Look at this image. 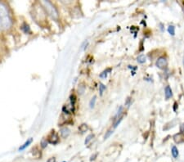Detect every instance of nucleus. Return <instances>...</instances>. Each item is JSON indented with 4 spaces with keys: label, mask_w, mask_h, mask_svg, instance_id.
Wrapping results in <instances>:
<instances>
[{
    "label": "nucleus",
    "mask_w": 184,
    "mask_h": 162,
    "mask_svg": "<svg viewBox=\"0 0 184 162\" xmlns=\"http://www.w3.org/2000/svg\"><path fill=\"white\" fill-rule=\"evenodd\" d=\"M12 25V19L7 5L0 2V30H8Z\"/></svg>",
    "instance_id": "obj_1"
},
{
    "label": "nucleus",
    "mask_w": 184,
    "mask_h": 162,
    "mask_svg": "<svg viewBox=\"0 0 184 162\" xmlns=\"http://www.w3.org/2000/svg\"><path fill=\"white\" fill-rule=\"evenodd\" d=\"M40 4L50 17H52L53 19L58 18V12H57L56 7H54V5L51 2H49V1H42Z\"/></svg>",
    "instance_id": "obj_2"
},
{
    "label": "nucleus",
    "mask_w": 184,
    "mask_h": 162,
    "mask_svg": "<svg viewBox=\"0 0 184 162\" xmlns=\"http://www.w3.org/2000/svg\"><path fill=\"white\" fill-rule=\"evenodd\" d=\"M167 60L165 57H164V56H160L158 58V60L156 61V67L159 68V69H165V67H167Z\"/></svg>",
    "instance_id": "obj_3"
},
{
    "label": "nucleus",
    "mask_w": 184,
    "mask_h": 162,
    "mask_svg": "<svg viewBox=\"0 0 184 162\" xmlns=\"http://www.w3.org/2000/svg\"><path fill=\"white\" fill-rule=\"evenodd\" d=\"M48 142L52 144H57V142H59V137L57 136V134L53 131V133L50 134L49 137H48Z\"/></svg>",
    "instance_id": "obj_4"
},
{
    "label": "nucleus",
    "mask_w": 184,
    "mask_h": 162,
    "mask_svg": "<svg viewBox=\"0 0 184 162\" xmlns=\"http://www.w3.org/2000/svg\"><path fill=\"white\" fill-rule=\"evenodd\" d=\"M174 142L177 143H182L184 142V134L183 133H179V134L174 135Z\"/></svg>",
    "instance_id": "obj_5"
},
{
    "label": "nucleus",
    "mask_w": 184,
    "mask_h": 162,
    "mask_svg": "<svg viewBox=\"0 0 184 162\" xmlns=\"http://www.w3.org/2000/svg\"><path fill=\"white\" fill-rule=\"evenodd\" d=\"M165 96L166 99H170L173 96V92L170 86H166L165 88Z\"/></svg>",
    "instance_id": "obj_6"
},
{
    "label": "nucleus",
    "mask_w": 184,
    "mask_h": 162,
    "mask_svg": "<svg viewBox=\"0 0 184 162\" xmlns=\"http://www.w3.org/2000/svg\"><path fill=\"white\" fill-rule=\"evenodd\" d=\"M61 137H64V138H66V137L70 135V129L66 128V127H65V128H62L61 129Z\"/></svg>",
    "instance_id": "obj_7"
},
{
    "label": "nucleus",
    "mask_w": 184,
    "mask_h": 162,
    "mask_svg": "<svg viewBox=\"0 0 184 162\" xmlns=\"http://www.w3.org/2000/svg\"><path fill=\"white\" fill-rule=\"evenodd\" d=\"M32 141H33V139H32L31 137H30V138H29L28 140H27V141L25 142V143H24V144L22 145V146H21V147L19 148V149H18V151H19V152H21V151H23V150H25V148H27V147H29L30 145L31 144Z\"/></svg>",
    "instance_id": "obj_8"
},
{
    "label": "nucleus",
    "mask_w": 184,
    "mask_h": 162,
    "mask_svg": "<svg viewBox=\"0 0 184 162\" xmlns=\"http://www.w3.org/2000/svg\"><path fill=\"white\" fill-rule=\"evenodd\" d=\"M171 153H172V155H173V157L175 159L178 158V156L179 155V152H178V149L175 146H174L172 149H171Z\"/></svg>",
    "instance_id": "obj_9"
},
{
    "label": "nucleus",
    "mask_w": 184,
    "mask_h": 162,
    "mask_svg": "<svg viewBox=\"0 0 184 162\" xmlns=\"http://www.w3.org/2000/svg\"><path fill=\"white\" fill-rule=\"evenodd\" d=\"M146 60V56L144 55H140V56H138L137 57V61H138V63L140 64L145 63Z\"/></svg>",
    "instance_id": "obj_10"
},
{
    "label": "nucleus",
    "mask_w": 184,
    "mask_h": 162,
    "mask_svg": "<svg viewBox=\"0 0 184 162\" xmlns=\"http://www.w3.org/2000/svg\"><path fill=\"white\" fill-rule=\"evenodd\" d=\"M168 32H169V34H170V35L174 36L175 35V27H174V25H170L168 27Z\"/></svg>",
    "instance_id": "obj_11"
},
{
    "label": "nucleus",
    "mask_w": 184,
    "mask_h": 162,
    "mask_svg": "<svg viewBox=\"0 0 184 162\" xmlns=\"http://www.w3.org/2000/svg\"><path fill=\"white\" fill-rule=\"evenodd\" d=\"M88 125L87 124H81L80 126L79 127V131L81 132V133H84V132H86V131L88 130Z\"/></svg>",
    "instance_id": "obj_12"
},
{
    "label": "nucleus",
    "mask_w": 184,
    "mask_h": 162,
    "mask_svg": "<svg viewBox=\"0 0 184 162\" xmlns=\"http://www.w3.org/2000/svg\"><path fill=\"white\" fill-rule=\"evenodd\" d=\"M96 100H97V97H96V96H93V98H92L90 100V102H89V106H90V108H93V107H94L96 103Z\"/></svg>",
    "instance_id": "obj_13"
},
{
    "label": "nucleus",
    "mask_w": 184,
    "mask_h": 162,
    "mask_svg": "<svg viewBox=\"0 0 184 162\" xmlns=\"http://www.w3.org/2000/svg\"><path fill=\"white\" fill-rule=\"evenodd\" d=\"M106 85H104L103 84H102V83H100L99 84V92H100V95H102V93H103V92L105 91L106 90Z\"/></svg>",
    "instance_id": "obj_14"
},
{
    "label": "nucleus",
    "mask_w": 184,
    "mask_h": 162,
    "mask_svg": "<svg viewBox=\"0 0 184 162\" xmlns=\"http://www.w3.org/2000/svg\"><path fill=\"white\" fill-rule=\"evenodd\" d=\"M93 137H94V135H93V134H89V136H88V137H86V139H85L84 144H85V145L89 144V142L91 141V140H92V138H93Z\"/></svg>",
    "instance_id": "obj_15"
},
{
    "label": "nucleus",
    "mask_w": 184,
    "mask_h": 162,
    "mask_svg": "<svg viewBox=\"0 0 184 162\" xmlns=\"http://www.w3.org/2000/svg\"><path fill=\"white\" fill-rule=\"evenodd\" d=\"M70 101H71V106H74V104H75V102H76V97H75L74 94L71 95V97H70Z\"/></svg>",
    "instance_id": "obj_16"
},
{
    "label": "nucleus",
    "mask_w": 184,
    "mask_h": 162,
    "mask_svg": "<svg viewBox=\"0 0 184 162\" xmlns=\"http://www.w3.org/2000/svg\"><path fill=\"white\" fill-rule=\"evenodd\" d=\"M110 69H106V71H104L102 72V73H101V74H100V77L101 78H106V76H107V74H108V73L109 72H110Z\"/></svg>",
    "instance_id": "obj_17"
},
{
    "label": "nucleus",
    "mask_w": 184,
    "mask_h": 162,
    "mask_svg": "<svg viewBox=\"0 0 184 162\" xmlns=\"http://www.w3.org/2000/svg\"><path fill=\"white\" fill-rule=\"evenodd\" d=\"M122 120H123V116H121L119 119L115 120V124H114V128H116V127L120 124V123H121V121H122Z\"/></svg>",
    "instance_id": "obj_18"
},
{
    "label": "nucleus",
    "mask_w": 184,
    "mask_h": 162,
    "mask_svg": "<svg viewBox=\"0 0 184 162\" xmlns=\"http://www.w3.org/2000/svg\"><path fill=\"white\" fill-rule=\"evenodd\" d=\"M21 29L25 32V33H29L30 32V27H29L28 25H26V24H24V25L21 26Z\"/></svg>",
    "instance_id": "obj_19"
},
{
    "label": "nucleus",
    "mask_w": 184,
    "mask_h": 162,
    "mask_svg": "<svg viewBox=\"0 0 184 162\" xmlns=\"http://www.w3.org/2000/svg\"><path fill=\"white\" fill-rule=\"evenodd\" d=\"M48 146V142H47L46 139H43L42 142H41V147L43 148H45Z\"/></svg>",
    "instance_id": "obj_20"
},
{
    "label": "nucleus",
    "mask_w": 184,
    "mask_h": 162,
    "mask_svg": "<svg viewBox=\"0 0 184 162\" xmlns=\"http://www.w3.org/2000/svg\"><path fill=\"white\" fill-rule=\"evenodd\" d=\"M113 134V131H112V130H109L106 134V135H105V137H104V138H105V139H107V138L110 137V135H111V134Z\"/></svg>",
    "instance_id": "obj_21"
},
{
    "label": "nucleus",
    "mask_w": 184,
    "mask_h": 162,
    "mask_svg": "<svg viewBox=\"0 0 184 162\" xmlns=\"http://www.w3.org/2000/svg\"><path fill=\"white\" fill-rule=\"evenodd\" d=\"M130 104H131V98H128L127 101L125 102V105L127 106H130Z\"/></svg>",
    "instance_id": "obj_22"
},
{
    "label": "nucleus",
    "mask_w": 184,
    "mask_h": 162,
    "mask_svg": "<svg viewBox=\"0 0 184 162\" xmlns=\"http://www.w3.org/2000/svg\"><path fill=\"white\" fill-rule=\"evenodd\" d=\"M47 162H56V159L54 158V157H52V158H49Z\"/></svg>",
    "instance_id": "obj_23"
},
{
    "label": "nucleus",
    "mask_w": 184,
    "mask_h": 162,
    "mask_svg": "<svg viewBox=\"0 0 184 162\" xmlns=\"http://www.w3.org/2000/svg\"><path fill=\"white\" fill-rule=\"evenodd\" d=\"M184 132V123L182 124V126H181V133H183Z\"/></svg>",
    "instance_id": "obj_24"
},
{
    "label": "nucleus",
    "mask_w": 184,
    "mask_h": 162,
    "mask_svg": "<svg viewBox=\"0 0 184 162\" xmlns=\"http://www.w3.org/2000/svg\"><path fill=\"white\" fill-rule=\"evenodd\" d=\"M96 156H97V154H96V155H93V156H92V157H91V159H90V160H91V161H92V160H94V159H95Z\"/></svg>",
    "instance_id": "obj_25"
},
{
    "label": "nucleus",
    "mask_w": 184,
    "mask_h": 162,
    "mask_svg": "<svg viewBox=\"0 0 184 162\" xmlns=\"http://www.w3.org/2000/svg\"><path fill=\"white\" fill-rule=\"evenodd\" d=\"M183 12H184V4H183Z\"/></svg>",
    "instance_id": "obj_26"
}]
</instances>
